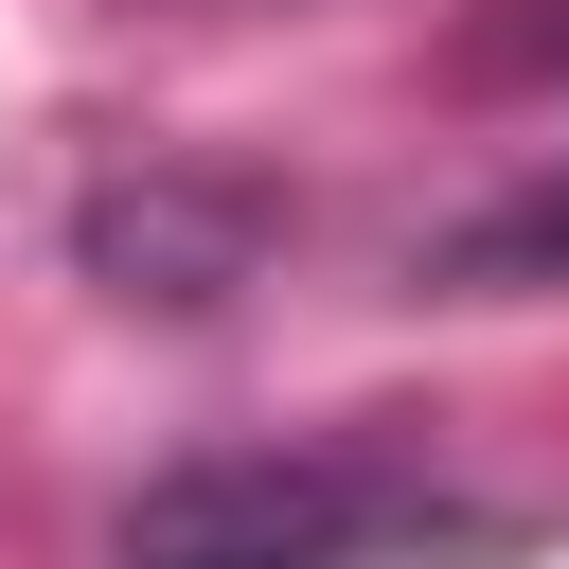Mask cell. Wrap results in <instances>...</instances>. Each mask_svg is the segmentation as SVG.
Listing matches in <instances>:
<instances>
[{"instance_id":"cell-2","label":"cell","mask_w":569,"mask_h":569,"mask_svg":"<svg viewBox=\"0 0 569 569\" xmlns=\"http://www.w3.org/2000/svg\"><path fill=\"white\" fill-rule=\"evenodd\" d=\"M445 284H569V160L516 178L498 213H462V231H445Z\"/></svg>"},{"instance_id":"cell-3","label":"cell","mask_w":569,"mask_h":569,"mask_svg":"<svg viewBox=\"0 0 569 569\" xmlns=\"http://www.w3.org/2000/svg\"><path fill=\"white\" fill-rule=\"evenodd\" d=\"M462 71L551 89V71H569V0H480V18H462Z\"/></svg>"},{"instance_id":"cell-1","label":"cell","mask_w":569,"mask_h":569,"mask_svg":"<svg viewBox=\"0 0 569 569\" xmlns=\"http://www.w3.org/2000/svg\"><path fill=\"white\" fill-rule=\"evenodd\" d=\"M445 498L409 462H356V445H267V462H196L124 516V569H391L427 551Z\"/></svg>"}]
</instances>
